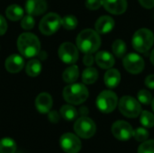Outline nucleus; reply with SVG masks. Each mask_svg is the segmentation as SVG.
<instances>
[{"label": "nucleus", "instance_id": "nucleus-1", "mask_svg": "<svg viewBox=\"0 0 154 153\" xmlns=\"http://www.w3.org/2000/svg\"><path fill=\"white\" fill-rule=\"evenodd\" d=\"M101 45L99 33L92 29H85L77 37V46L84 53H94Z\"/></svg>", "mask_w": 154, "mask_h": 153}, {"label": "nucleus", "instance_id": "nucleus-2", "mask_svg": "<svg viewBox=\"0 0 154 153\" xmlns=\"http://www.w3.org/2000/svg\"><path fill=\"white\" fill-rule=\"evenodd\" d=\"M17 47L19 51L25 58H32L39 54L41 50V43L36 35L31 32L22 33L17 40Z\"/></svg>", "mask_w": 154, "mask_h": 153}, {"label": "nucleus", "instance_id": "nucleus-3", "mask_svg": "<svg viewBox=\"0 0 154 153\" xmlns=\"http://www.w3.org/2000/svg\"><path fill=\"white\" fill-rule=\"evenodd\" d=\"M64 99L71 105H80L88 97V90L83 84L72 83L63 90Z\"/></svg>", "mask_w": 154, "mask_h": 153}, {"label": "nucleus", "instance_id": "nucleus-4", "mask_svg": "<svg viewBox=\"0 0 154 153\" xmlns=\"http://www.w3.org/2000/svg\"><path fill=\"white\" fill-rule=\"evenodd\" d=\"M154 36L152 32L146 28L139 29L133 36L132 43L135 50L144 53L148 51L153 45Z\"/></svg>", "mask_w": 154, "mask_h": 153}, {"label": "nucleus", "instance_id": "nucleus-5", "mask_svg": "<svg viewBox=\"0 0 154 153\" xmlns=\"http://www.w3.org/2000/svg\"><path fill=\"white\" fill-rule=\"evenodd\" d=\"M96 104L102 113L109 114L116 108L118 105V98L113 91L104 90L98 95Z\"/></svg>", "mask_w": 154, "mask_h": 153}, {"label": "nucleus", "instance_id": "nucleus-6", "mask_svg": "<svg viewBox=\"0 0 154 153\" xmlns=\"http://www.w3.org/2000/svg\"><path fill=\"white\" fill-rule=\"evenodd\" d=\"M118 106L122 115L128 118H136L142 113V107L139 101L130 96H123L119 101Z\"/></svg>", "mask_w": 154, "mask_h": 153}, {"label": "nucleus", "instance_id": "nucleus-7", "mask_svg": "<svg viewBox=\"0 0 154 153\" xmlns=\"http://www.w3.org/2000/svg\"><path fill=\"white\" fill-rule=\"evenodd\" d=\"M61 25V18L58 14L50 13L42 17L40 22L39 29L44 35H51L55 33Z\"/></svg>", "mask_w": 154, "mask_h": 153}, {"label": "nucleus", "instance_id": "nucleus-8", "mask_svg": "<svg viewBox=\"0 0 154 153\" xmlns=\"http://www.w3.org/2000/svg\"><path fill=\"white\" fill-rule=\"evenodd\" d=\"M74 131L79 137L88 139L96 133L97 126L92 119L87 116H81L75 122Z\"/></svg>", "mask_w": 154, "mask_h": 153}, {"label": "nucleus", "instance_id": "nucleus-9", "mask_svg": "<svg viewBox=\"0 0 154 153\" xmlns=\"http://www.w3.org/2000/svg\"><path fill=\"white\" fill-rule=\"evenodd\" d=\"M61 149L67 153H78L81 150L82 144L78 135L70 133H64L60 139Z\"/></svg>", "mask_w": 154, "mask_h": 153}, {"label": "nucleus", "instance_id": "nucleus-10", "mask_svg": "<svg viewBox=\"0 0 154 153\" xmlns=\"http://www.w3.org/2000/svg\"><path fill=\"white\" fill-rule=\"evenodd\" d=\"M112 133L119 141L125 142L134 136V129L131 124L125 121H116L112 125Z\"/></svg>", "mask_w": 154, "mask_h": 153}, {"label": "nucleus", "instance_id": "nucleus-11", "mask_svg": "<svg viewBox=\"0 0 154 153\" xmlns=\"http://www.w3.org/2000/svg\"><path fill=\"white\" fill-rule=\"evenodd\" d=\"M125 69L132 74H139L144 69L143 59L136 53H129L123 60Z\"/></svg>", "mask_w": 154, "mask_h": 153}, {"label": "nucleus", "instance_id": "nucleus-12", "mask_svg": "<svg viewBox=\"0 0 154 153\" xmlns=\"http://www.w3.org/2000/svg\"><path fill=\"white\" fill-rule=\"evenodd\" d=\"M60 59L67 64H73L79 59L78 48L71 42H64L59 48Z\"/></svg>", "mask_w": 154, "mask_h": 153}, {"label": "nucleus", "instance_id": "nucleus-13", "mask_svg": "<svg viewBox=\"0 0 154 153\" xmlns=\"http://www.w3.org/2000/svg\"><path fill=\"white\" fill-rule=\"evenodd\" d=\"M102 5L106 11L114 14H121L127 8L126 0H102Z\"/></svg>", "mask_w": 154, "mask_h": 153}, {"label": "nucleus", "instance_id": "nucleus-14", "mask_svg": "<svg viewBox=\"0 0 154 153\" xmlns=\"http://www.w3.org/2000/svg\"><path fill=\"white\" fill-rule=\"evenodd\" d=\"M25 10L28 14L37 16L47 10V3L45 0H27L25 4Z\"/></svg>", "mask_w": 154, "mask_h": 153}, {"label": "nucleus", "instance_id": "nucleus-15", "mask_svg": "<svg viewBox=\"0 0 154 153\" xmlns=\"http://www.w3.org/2000/svg\"><path fill=\"white\" fill-rule=\"evenodd\" d=\"M24 66V60L22 56L17 54H13L9 56L5 62V67L6 70L10 73H18Z\"/></svg>", "mask_w": 154, "mask_h": 153}, {"label": "nucleus", "instance_id": "nucleus-16", "mask_svg": "<svg viewBox=\"0 0 154 153\" xmlns=\"http://www.w3.org/2000/svg\"><path fill=\"white\" fill-rule=\"evenodd\" d=\"M35 106L41 114H47L52 107V98L48 93H41L35 99Z\"/></svg>", "mask_w": 154, "mask_h": 153}, {"label": "nucleus", "instance_id": "nucleus-17", "mask_svg": "<svg viewBox=\"0 0 154 153\" xmlns=\"http://www.w3.org/2000/svg\"><path fill=\"white\" fill-rule=\"evenodd\" d=\"M115 26V21L111 16L103 15L99 17L95 23V30L101 34L110 32Z\"/></svg>", "mask_w": 154, "mask_h": 153}, {"label": "nucleus", "instance_id": "nucleus-18", "mask_svg": "<svg viewBox=\"0 0 154 153\" xmlns=\"http://www.w3.org/2000/svg\"><path fill=\"white\" fill-rule=\"evenodd\" d=\"M97 64L101 68L105 69H111L115 64V59L111 53H109L106 50H101L98 51L95 57Z\"/></svg>", "mask_w": 154, "mask_h": 153}, {"label": "nucleus", "instance_id": "nucleus-19", "mask_svg": "<svg viewBox=\"0 0 154 153\" xmlns=\"http://www.w3.org/2000/svg\"><path fill=\"white\" fill-rule=\"evenodd\" d=\"M105 84L109 88H115L116 87L121 80V75L120 72L117 69H109L104 77Z\"/></svg>", "mask_w": 154, "mask_h": 153}, {"label": "nucleus", "instance_id": "nucleus-20", "mask_svg": "<svg viewBox=\"0 0 154 153\" xmlns=\"http://www.w3.org/2000/svg\"><path fill=\"white\" fill-rule=\"evenodd\" d=\"M5 14L6 17L11 21H18L23 17V10L17 5H12L6 8Z\"/></svg>", "mask_w": 154, "mask_h": 153}, {"label": "nucleus", "instance_id": "nucleus-21", "mask_svg": "<svg viewBox=\"0 0 154 153\" xmlns=\"http://www.w3.org/2000/svg\"><path fill=\"white\" fill-rule=\"evenodd\" d=\"M79 75V70L78 66L72 65V66H69V68H67L65 69V71L63 72L62 78L66 83L72 84L78 79Z\"/></svg>", "mask_w": 154, "mask_h": 153}, {"label": "nucleus", "instance_id": "nucleus-22", "mask_svg": "<svg viewBox=\"0 0 154 153\" xmlns=\"http://www.w3.org/2000/svg\"><path fill=\"white\" fill-rule=\"evenodd\" d=\"M25 71L30 77H37L42 71V65L38 60H31L28 61L25 67Z\"/></svg>", "mask_w": 154, "mask_h": 153}, {"label": "nucleus", "instance_id": "nucleus-23", "mask_svg": "<svg viewBox=\"0 0 154 153\" xmlns=\"http://www.w3.org/2000/svg\"><path fill=\"white\" fill-rule=\"evenodd\" d=\"M97 78H98L97 70L92 67H88L82 73V81L83 83L88 85L95 83Z\"/></svg>", "mask_w": 154, "mask_h": 153}, {"label": "nucleus", "instance_id": "nucleus-24", "mask_svg": "<svg viewBox=\"0 0 154 153\" xmlns=\"http://www.w3.org/2000/svg\"><path fill=\"white\" fill-rule=\"evenodd\" d=\"M16 144L11 138H4L0 140V153H15Z\"/></svg>", "mask_w": 154, "mask_h": 153}, {"label": "nucleus", "instance_id": "nucleus-25", "mask_svg": "<svg viewBox=\"0 0 154 153\" xmlns=\"http://www.w3.org/2000/svg\"><path fill=\"white\" fill-rule=\"evenodd\" d=\"M60 115L67 121H73L78 116V111L77 109L70 106V105H65L60 108Z\"/></svg>", "mask_w": 154, "mask_h": 153}, {"label": "nucleus", "instance_id": "nucleus-26", "mask_svg": "<svg viewBox=\"0 0 154 153\" xmlns=\"http://www.w3.org/2000/svg\"><path fill=\"white\" fill-rule=\"evenodd\" d=\"M140 122L146 128L154 126V115L149 111H143L140 115Z\"/></svg>", "mask_w": 154, "mask_h": 153}, {"label": "nucleus", "instance_id": "nucleus-27", "mask_svg": "<svg viewBox=\"0 0 154 153\" xmlns=\"http://www.w3.org/2000/svg\"><path fill=\"white\" fill-rule=\"evenodd\" d=\"M112 50L116 57L123 58L126 52V45L122 40H116L112 45Z\"/></svg>", "mask_w": 154, "mask_h": 153}, {"label": "nucleus", "instance_id": "nucleus-28", "mask_svg": "<svg viewBox=\"0 0 154 153\" xmlns=\"http://www.w3.org/2000/svg\"><path fill=\"white\" fill-rule=\"evenodd\" d=\"M61 25L66 30H74L78 25V19L71 14L66 15L63 18H61Z\"/></svg>", "mask_w": 154, "mask_h": 153}, {"label": "nucleus", "instance_id": "nucleus-29", "mask_svg": "<svg viewBox=\"0 0 154 153\" xmlns=\"http://www.w3.org/2000/svg\"><path fill=\"white\" fill-rule=\"evenodd\" d=\"M134 137L137 142H143L148 140L149 132L147 131V129H145L143 127H139L134 132Z\"/></svg>", "mask_w": 154, "mask_h": 153}, {"label": "nucleus", "instance_id": "nucleus-30", "mask_svg": "<svg viewBox=\"0 0 154 153\" xmlns=\"http://www.w3.org/2000/svg\"><path fill=\"white\" fill-rule=\"evenodd\" d=\"M138 153H154V140H147L141 143Z\"/></svg>", "mask_w": 154, "mask_h": 153}, {"label": "nucleus", "instance_id": "nucleus-31", "mask_svg": "<svg viewBox=\"0 0 154 153\" xmlns=\"http://www.w3.org/2000/svg\"><path fill=\"white\" fill-rule=\"evenodd\" d=\"M138 101L141 102L142 104L143 105H149L150 103H152V95L149 91L145 90V89H143V90H140L138 92Z\"/></svg>", "mask_w": 154, "mask_h": 153}, {"label": "nucleus", "instance_id": "nucleus-32", "mask_svg": "<svg viewBox=\"0 0 154 153\" xmlns=\"http://www.w3.org/2000/svg\"><path fill=\"white\" fill-rule=\"evenodd\" d=\"M34 23H35V21H34L33 16L31 14H28L23 17V20L21 22V26L24 30H30L34 26Z\"/></svg>", "mask_w": 154, "mask_h": 153}, {"label": "nucleus", "instance_id": "nucleus-33", "mask_svg": "<svg viewBox=\"0 0 154 153\" xmlns=\"http://www.w3.org/2000/svg\"><path fill=\"white\" fill-rule=\"evenodd\" d=\"M101 5H103L102 0H87L86 1V6L89 10H97Z\"/></svg>", "mask_w": 154, "mask_h": 153}, {"label": "nucleus", "instance_id": "nucleus-34", "mask_svg": "<svg viewBox=\"0 0 154 153\" xmlns=\"http://www.w3.org/2000/svg\"><path fill=\"white\" fill-rule=\"evenodd\" d=\"M60 115L58 112L56 111H50L49 112V115H48V118L50 120V122L53 123V124H56L60 121Z\"/></svg>", "mask_w": 154, "mask_h": 153}, {"label": "nucleus", "instance_id": "nucleus-35", "mask_svg": "<svg viewBox=\"0 0 154 153\" xmlns=\"http://www.w3.org/2000/svg\"><path fill=\"white\" fill-rule=\"evenodd\" d=\"M83 63L88 66V67H90L93 65L94 63V57L92 56L91 53H86V55L84 56V59H83Z\"/></svg>", "mask_w": 154, "mask_h": 153}, {"label": "nucleus", "instance_id": "nucleus-36", "mask_svg": "<svg viewBox=\"0 0 154 153\" xmlns=\"http://www.w3.org/2000/svg\"><path fill=\"white\" fill-rule=\"evenodd\" d=\"M7 30V23L5 19L0 14V35H3L5 33Z\"/></svg>", "mask_w": 154, "mask_h": 153}, {"label": "nucleus", "instance_id": "nucleus-37", "mask_svg": "<svg viewBox=\"0 0 154 153\" xmlns=\"http://www.w3.org/2000/svg\"><path fill=\"white\" fill-rule=\"evenodd\" d=\"M138 1L144 8L151 9L154 6V0H138Z\"/></svg>", "mask_w": 154, "mask_h": 153}, {"label": "nucleus", "instance_id": "nucleus-38", "mask_svg": "<svg viewBox=\"0 0 154 153\" xmlns=\"http://www.w3.org/2000/svg\"><path fill=\"white\" fill-rule=\"evenodd\" d=\"M145 85L151 89H154V75H149L145 78Z\"/></svg>", "mask_w": 154, "mask_h": 153}, {"label": "nucleus", "instance_id": "nucleus-39", "mask_svg": "<svg viewBox=\"0 0 154 153\" xmlns=\"http://www.w3.org/2000/svg\"><path fill=\"white\" fill-rule=\"evenodd\" d=\"M79 113H80L81 116H87V115L88 114V109L86 106H82L79 109Z\"/></svg>", "mask_w": 154, "mask_h": 153}, {"label": "nucleus", "instance_id": "nucleus-40", "mask_svg": "<svg viewBox=\"0 0 154 153\" xmlns=\"http://www.w3.org/2000/svg\"><path fill=\"white\" fill-rule=\"evenodd\" d=\"M151 61H152V63L154 65V50H152V54H151Z\"/></svg>", "mask_w": 154, "mask_h": 153}, {"label": "nucleus", "instance_id": "nucleus-41", "mask_svg": "<svg viewBox=\"0 0 154 153\" xmlns=\"http://www.w3.org/2000/svg\"><path fill=\"white\" fill-rule=\"evenodd\" d=\"M152 110H153L154 112V98L153 100H152Z\"/></svg>", "mask_w": 154, "mask_h": 153}]
</instances>
